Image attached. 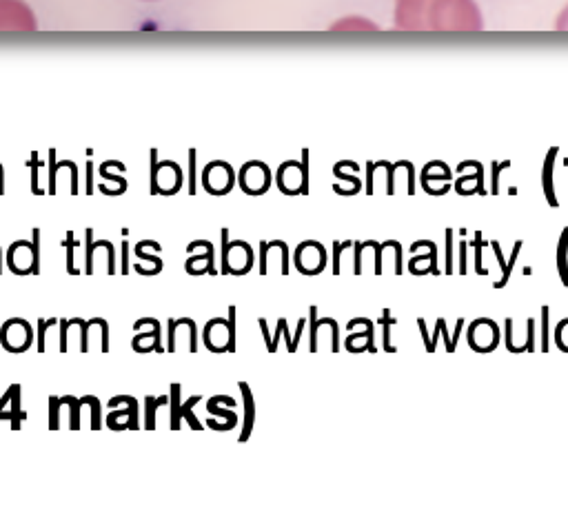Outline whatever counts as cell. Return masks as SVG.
Wrapping results in <instances>:
<instances>
[{
    "mask_svg": "<svg viewBox=\"0 0 568 519\" xmlns=\"http://www.w3.org/2000/svg\"><path fill=\"white\" fill-rule=\"evenodd\" d=\"M395 25L402 29H480L482 16L473 0H395Z\"/></svg>",
    "mask_w": 568,
    "mask_h": 519,
    "instance_id": "cell-1",
    "label": "cell"
},
{
    "mask_svg": "<svg viewBox=\"0 0 568 519\" xmlns=\"http://www.w3.org/2000/svg\"><path fill=\"white\" fill-rule=\"evenodd\" d=\"M151 193H173L182 184V171L176 162H162L154 164L151 173Z\"/></svg>",
    "mask_w": 568,
    "mask_h": 519,
    "instance_id": "cell-2",
    "label": "cell"
},
{
    "mask_svg": "<svg viewBox=\"0 0 568 519\" xmlns=\"http://www.w3.org/2000/svg\"><path fill=\"white\" fill-rule=\"evenodd\" d=\"M203 184L209 193L223 196L233 187V169L227 162H211L203 173Z\"/></svg>",
    "mask_w": 568,
    "mask_h": 519,
    "instance_id": "cell-3",
    "label": "cell"
},
{
    "mask_svg": "<svg viewBox=\"0 0 568 519\" xmlns=\"http://www.w3.org/2000/svg\"><path fill=\"white\" fill-rule=\"evenodd\" d=\"M0 336H3V346L7 351H14V353H18V351H27L29 344H31V326L25 322V320H7L3 331H0Z\"/></svg>",
    "mask_w": 568,
    "mask_h": 519,
    "instance_id": "cell-4",
    "label": "cell"
},
{
    "mask_svg": "<svg viewBox=\"0 0 568 519\" xmlns=\"http://www.w3.org/2000/svg\"><path fill=\"white\" fill-rule=\"evenodd\" d=\"M9 267L18 275L38 273L41 262H38V257H36V253H33V245L25 242V240H21V242H14L11 249H9Z\"/></svg>",
    "mask_w": 568,
    "mask_h": 519,
    "instance_id": "cell-5",
    "label": "cell"
},
{
    "mask_svg": "<svg viewBox=\"0 0 568 519\" xmlns=\"http://www.w3.org/2000/svg\"><path fill=\"white\" fill-rule=\"evenodd\" d=\"M87 351L98 348V351H109V324L100 318H94L87 322V336H85Z\"/></svg>",
    "mask_w": 568,
    "mask_h": 519,
    "instance_id": "cell-6",
    "label": "cell"
},
{
    "mask_svg": "<svg viewBox=\"0 0 568 519\" xmlns=\"http://www.w3.org/2000/svg\"><path fill=\"white\" fill-rule=\"evenodd\" d=\"M235 260L242 262V275L253 267V251L247 242H240V240H233L229 242V253H227V262H225V273H231V264Z\"/></svg>",
    "mask_w": 568,
    "mask_h": 519,
    "instance_id": "cell-7",
    "label": "cell"
},
{
    "mask_svg": "<svg viewBox=\"0 0 568 519\" xmlns=\"http://www.w3.org/2000/svg\"><path fill=\"white\" fill-rule=\"evenodd\" d=\"M488 245H491V249H493V251H495V255H498V262H500V267H502V280H500V282H495V289H504V287H506V282L510 280L513 267H515V262H518V255H520V251H522L524 242H522V240H518L515 247H513V253H510V257H508V262L504 260V253H502V249H500V242H495V240H493V242H488Z\"/></svg>",
    "mask_w": 568,
    "mask_h": 519,
    "instance_id": "cell-8",
    "label": "cell"
},
{
    "mask_svg": "<svg viewBox=\"0 0 568 519\" xmlns=\"http://www.w3.org/2000/svg\"><path fill=\"white\" fill-rule=\"evenodd\" d=\"M240 391L245 395V429H242V435H240V442H247L251 431H253V422H255V404H253V395H251V388L247 382H240Z\"/></svg>",
    "mask_w": 568,
    "mask_h": 519,
    "instance_id": "cell-9",
    "label": "cell"
},
{
    "mask_svg": "<svg viewBox=\"0 0 568 519\" xmlns=\"http://www.w3.org/2000/svg\"><path fill=\"white\" fill-rule=\"evenodd\" d=\"M557 273L564 287H568V227L562 231L557 242Z\"/></svg>",
    "mask_w": 568,
    "mask_h": 519,
    "instance_id": "cell-10",
    "label": "cell"
},
{
    "mask_svg": "<svg viewBox=\"0 0 568 519\" xmlns=\"http://www.w3.org/2000/svg\"><path fill=\"white\" fill-rule=\"evenodd\" d=\"M471 247L475 249V271H478V275H488V271L482 267V249L488 247V240H484L482 233L478 231V233H475V237L471 240Z\"/></svg>",
    "mask_w": 568,
    "mask_h": 519,
    "instance_id": "cell-11",
    "label": "cell"
},
{
    "mask_svg": "<svg viewBox=\"0 0 568 519\" xmlns=\"http://www.w3.org/2000/svg\"><path fill=\"white\" fill-rule=\"evenodd\" d=\"M553 156L555 154H551L548 156V164H546V169H544V191H546V198H548V205L551 207H557L559 202H557V198H555V193H553V178H551V164H553Z\"/></svg>",
    "mask_w": 568,
    "mask_h": 519,
    "instance_id": "cell-12",
    "label": "cell"
},
{
    "mask_svg": "<svg viewBox=\"0 0 568 519\" xmlns=\"http://www.w3.org/2000/svg\"><path fill=\"white\" fill-rule=\"evenodd\" d=\"M180 386H171V429H180Z\"/></svg>",
    "mask_w": 568,
    "mask_h": 519,
    "instance_id": "cell-13",
    "label": "cell"
},
{
    "mask_svg": "<svg viewBox=\"0 0 568 519\" xmlns=\"http://www.w3.org/2000/svg\"><path fill=\"white\" fill-rule=\"evenodd\" d=\"M316 318H318V306H309V320H311V344H309V348L311 351H318V328H320V322Z\"/></svg>",
    "mask_w": 568,
    "mask_h": 519,
    "instance_id": "cell-14",
    "label": "cell"
},
{
    "mask_svg": "<svg viewBox=\"0 0 568 519\" xmlns=\"http://www.w3.org/2000/svg\"><path fill=\"white\" fill-rule=\"evenodd\" d=\"M353 247V240H346V242H333V275H340V257L342 251Z\"/></svg>",
    "mask_w": 568,
    "mask_h": 519,
    "instance_id": "cell-15",
    "label": "cell"
},
{
    "mask_svg": "<svg viewBox=\"0 0 568 519\" xmlns=\"http://www.w3.org/2000/svg\"><path fill=\"white\" fill-rule=\"evenodd\" d=\"M382 247L387 249V247H393L395 249V273L402 275V271H404V262H402V247L397 240H387V242H382Z\"/></svg>",
    "mask_w": 568,
    "mask_h": 519,
    "instance_id": "cell-16",
    "label": "cell"
},
{
    "mask_svg": "<svg viewBox=\"0 0 568 519\" xmlns=\"http://www.w3.org/2000/svg\"><path fill=\"white\" fill-rule=\"evenodd\" d=\"M229 346L227 351H235V306H229Z\"/></svg>",
    "mask_w": 568,
    "mask_h": 519,
    "instance_id": "cell-17",
    "label": "cell"
},
{
    "mask_svg": "<svg viewBox=\"0 0 568 519\" xmlns=\"http://www.w3.org/2000/svg\"><path fill=\"white\" fill-rule=\"evenodd\" d=\"M446 273L453 275V229H446Z\"/></svg>",
    "mask_w": 568,
    "mask_h": 519,
    "instance_id": "cell-18",
    "label": "cell"
},
{
    "mask_svg": "<svg viewBox=\"0 0 568 519\" xmlns=\"http://www.w3.org/2000/svg\"><path fill=\"white\" fill-rule=\"evenodd\" d=\"M198 400H200V397H198V395H193V397H191V400H189L185 406H182V415H185V417L189 419V424L193 426V429H203V426L198 424V419L191 415V406H193V404H198Z\"/></svg>",
    "mask_w": 568,
    "mask_h": 519,
    "instance_id": "cell-19",
    "label": "cell"
},
{
    "mask_svg": "<svg viewBox=\"0 0 568 519\" xmlns=\"http://www.w3.org/2000/svg\"><path fill=\"white\" fill-rule=\"evenodd\" d=\"M364 247H373L375 249V273L377 275H382V251H384V247L380 245V242H375V240H366V242H362Z\"/></svg>",
    "mask_w": 568,
    "mask_h": 519,
    "instance_id": "cell-20",
    "label": "cell"
},
{
    "mask_svg": "<svg viewBox=\"0 0 568 519\" xmlns=\"http://www.w3.org/2000/svg\"><path fill=\"white\" fill-rule=\"evenodd\" d=\"M542 351H548V306H542Z\"/></svg>",
    "mask_w": 568,
    "mask_h": 519,
    "instance_id": "cell-21",
    "label": "cell"
},
{
    "mask_svg": "<svg viewBox=\"0 0 568 519\" xmlns=\"http://www.w3.org/2000/svg\"><path fill=\"white\" fill-rule=\"evenodd\" d=\"M526 331H528V338H526V351L528 353H533L535 351V320L533 318H528V326H526Z\"/></svg>",
    "mask_w": 568,
    "mask_h": 519,
    "instance_id": "cell-22",
    "label": "cell"
},
{
    "mask_svg": "<svg viewBox=\"0 0 568 519\" xmlns=\"http://www.w3.org/2000/svg\"><path fill=\"white\" fill-rule=\"evenodd\" d=\"M439 333H442V336H444V344H446V351H449V353H453V351H455V346H457V344H455V342L451 340V336H449V331H446V320H444V318H439Z\"/></svg>",
    "mask_w": 568,
    "mask_h": 519,
    "instance_id": "cell-23",
    "label": "cell"
},
{
    "mask_svg": "<svg viewBox=\"0 0 568 519\" xmlns=\"http://www.w3.org/2000/svg\"><path fill=\"white\" fill-rule=\"evenodd\" d=\"M284 326H286V320H284V318H280V320H278V326H276V336L271 338V344H269V351H271V353L278 348V340H280V336H282Z\"/></svg>",
    "mask_w": 568,
    "mask_h": 519,
    "instance_id": "cell-24",
    "label": "cell"
},
{
    "mask_svg": "<svg viewBox=\"0 0 568 519\" xmlns=\"http://www.w3.org/2000/svg\"><path fill=\"white\" fill-rule=\"evenodd\" d=\"M267 253H269V245L267 240L260 242V275H267Z\"/></svg>",
    "mask_w": 568,
    "mask_h": 519,
    "instance_id": "cell-25",
    "label": "cell"
},
{
    "mask_svg": "<svg viewBox=\"0 0 568 519\" xmlns=\"http://www.w3.org/2000/svg\"><path fill=\"white\" fill-rule=\"evenodd\" d=\"M353 247H355V275H362V249H364V245L353 242Z\"/></svg>",
    "mask_w": 568,
    "mask_h": 519,
    "instance_id": "cell-26",
    "label": "cell"
},
{
    "mask_svg": "<svg viewBox=\"0 0 568 519\" xmlns=\"http://www.w3.org/2000/svg\"><path fill=\"white\" fill-rule=\"evenodd\" d=\"M466 251H468V242L464 240V242L460 245V253H462V257H460V273L462 275H466V271H468L466 269Z\"/></svg>",
    "mask_w": 568,
    "mask_h": 519,
    "instance_id": "cell-27",
    "label": "cell"
},
{
    "mask_svg": "<svg viewBox=\"0 0 568 519\" xmlns=\"http://www.w3.org/2000/svg\"><path fill=\"white\" fill-rule=\"evenodd\" d=\"M417 326H419V333H422V338H424V342H427V351L431 348V338H429V331H427V322H424V318H419L417 320Z\"/></svg>",
    "mask_w": 568,
    "mask_h": 519,
    "instance_id": "cell-28",
    "label": "cell"
},
{
    "mask_svg": "<svg viewBox=\"0 0 568 519\" xmlns=\"http://www.w3.org/2000/svg\"><path fill=\"white\" fill-rule=\"evenodd\" d=\"M260 328H262V336H264V340H267V348H269V344H271V336H269V326H267V320H264V318H260Z\"/></svg>",
    "mask_w": 568,
    "mask_h": 519,
    "instance_id": "cell-29",
    "label": "cell"
},
{
    "mask_svg": "<svg viewBox=\"0 0 568 519\" xmlns=\"http://www.w3.org/2000/svg\"><path fill=\"white\" fill-rule=\"evenodd\" d=\"M0 193H3V166H0Z\"/></svg>",
    "mask_w": 568,
    "mask_h": 519,
    "instance_id": "cell-30",
    "label": "cell"
},
{
    "mask_svg": "<svg viewBox=\"0 0 568 519\" xmlns=\"http://www.w3.org/2000/svg\"><path fill=\"white\" fill-rule=\"evenodd\" d=\"M0 255H3V253H0ZM0 269H3V257H0Z\"/></svg>",
    "mask_w": 568,
    "mask_h": 519,
    "instance_id": "cell-31",
    "label": "cell"
}]
</instances>
